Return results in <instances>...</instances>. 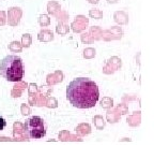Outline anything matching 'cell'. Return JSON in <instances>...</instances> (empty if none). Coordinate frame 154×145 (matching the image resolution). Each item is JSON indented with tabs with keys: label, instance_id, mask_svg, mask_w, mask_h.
<instances>
[{
	"label": "cell",
	"instance_id": "1",
	"mask_svg": "<svg viewBox=\"0 0 154 145\" xmlns=\"http://www.w3.org/2000/svg\"><path fill=\"white\" fill-rule=\"evenodd\" d=\"M66 97L75 108L90 109L99 100L100 90L94 81L88 77H77L67 85Z\"/></svg>",
	"mask_w": 154,
	"mask_h": 145
},
{
	"label": "cell",
	"instance_id": "2",
	"mask_svg": "<svg viewBox=\"0 0 154 145\" xmlns=\"http://www.w3.org/2000/svg\"><path fill=\"white\" fill-rule=\"evenodd\" d=\"M0 75L9 82H19L25 75L23 59L16 55L5 56L0 61Z\"/></svg>",
	"mask_w": 154,
	"mask_h": 145
},
{
	"label": "cell",
	"instance_id": "3",
	"mask_svg": "<svg viewBox=\"0 0 154 145\" xmlns=\"http://www.w3.org/2000/svg\"><path fill=\"white\" fill-rule=\"evenodd\" d=\"M25 131L28 134L29 138L31 139H41L45 137L46 124L44 119L40 116H32L25 121Z\"/></svg>",
	"mask_w": 154,
	"mask_h": 145
},
{
	"label": "cell",
	"instance_id": "4",
	"mask_svg": "<svg viewBox=\"0 0 154 145\" xmlns=\"http://www.w3.org/2000/svg\"><path fill=\"white\" fill-rule=\"evenodd\" d=\"M89 15L92 17V18L101 19L102 17H103V12H102L101 10H99V9H92V10H90Z\"/></svg>",
	"mask_w": 154,
	"mask_h": 145
},
{
	"label": "cell",
	"instance_id": "5",
	"mask_svg": "<svg viewBox=\"0 0 154 145\" xmlns=\"http://www.w3.org/2000/svg\"><path fill=\"white\" fill-rule=\"evenodd\" d=\"M40 24H41V26H46V25L49 24V18H48L47 15H41L40 16Z\"/></svg>",
	"mask_w": 154,
	"mask_h": 145
},
{
	"label": "cell",
	"instance_id": "6",
	"mask_svg": "<svg viewBox=\"0 0 154 145\" xmlns=\"http://www.w3.org/2000/svg\"><path fill=\"white\" fill-rule=\"evenodd\" d=\"M5 126H7V121L2 116H0V131H2L5 128Z\"/></svg>",
	"mask_w": 154,
	"mask_h": 145
},
{
	"label": "cell",
	"instance_id": "7",
	"mask_svg": "<svg viewBox=\"0 0 154 145\" xmlns=\"http://www.w3.org/2000/svg\"><path fill=\"white\" fill-rule=\"evenodd\" d=\"M88 2L92 3V5H97V3H99V0H88Z\"/></svg>",
	"mask_w": 154,
	"mask_h": 145
},
{
	"label": "cell",
	"instance_id": "8",
	"mask_svg": "<svg viewBox=\"0 0 154 145\" xmlns=\"http://www.w3.org/2000/svg\"><path fill=\"white\" fill-rule=\"evenodd\" d=\"M119 0H107V2L108 3H117Z\"/></svg>",
	"mask_w": 154,
	"mask_h": 145
}]
</instances>
